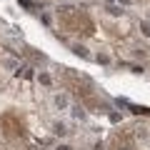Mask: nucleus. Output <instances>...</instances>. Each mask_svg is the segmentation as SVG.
<instances>
[{
    "instance_id": "f257e3e1",
    "label": "nucleus",
    "mask_w": 150,
    "mask_h": 150,
    "mask_svg": "<svg viewBox=\"0 0 150 150\" xmlns=\"http://www.w3.org/2000/svg\"><path fill=\"white\" fill-rule=\"evenodd\" d=\"M58 18H60V25L70 33H83V35H90L93 33V20L85 13L75 10V8H63L58 13Z\"/></svg>"
},
{
    "instance_id": "7ed1b4c3",
    "label": "nucleus",
    "mask_w": 150,
    "mask_h": 150,
    "mask_svg": "<svg viewBox=\"0 0 150 150\" xmlns=\"http://www.w3.org/2000/svg\"><path fill=\"white\" fill-rule=\"evenodd\" d=\"M112 150H135L133 148V143H130V138L128 135H115V140H112Z\"/></svg>"
},
{
    "instance_id": "f03ea898",
    "label": "nucleus",
    "mask_w": 150,
    "mask_h": 150,
    "mask_svg": "<svg viewBox=\"0 0 150 150\" xmlns=\"http://www.w3.org/2000/svg\"><path fill=\"white\" fill-rule=\"evenodd\" d=\"M0 125H3V133L8 138H23L25 135V125H23V120L18 118L15 112H5L0 118Z\"/></svg>"
}]
</instances>
